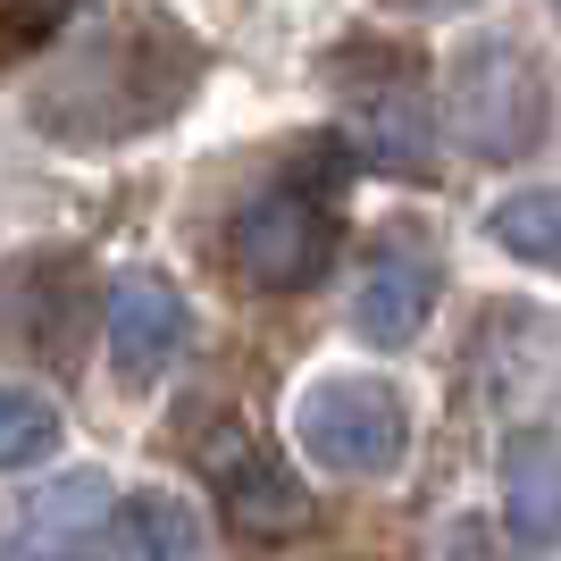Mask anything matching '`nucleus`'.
<instances>
[{"mask_svg":"<svg viewBox=\"0 0 561 561\" xmlns=\"http://www.w3.org/2000/svg\"><path fill=\"white\" fill-rule=\"evenodd\" d=\"M193 76H202V50L185 43V25L160 18V9H142V18H117L110 34H93L59 84H43L34 126L76 142L84 110H110L101 117V142H110V135H126V126H160V117L193 93Z\"/></svg>","mask_w":561,"mask_h":561,"instance_id":"obj_1","label":"nucleus"},{"mask_svg":"<svg viewBox=\"0 0 561 561\" xmlns=\"http://www.w3.org/2000/svg\"><path fill=\"white\" fill-rule=\"evenodd\" d=\"M227 260L252 294H302L328 277L335 260V202L310 176H277L260 185L243 210L227 218Z\"/></svg>","mask_w":561,"mask_h":561,"instance_id":"obj_2","label":"nucleus"},{"mask_svg":"<svg viewBox=\"0 0 561 561\" xmlns=\"http://www.w3.org/2000/svg\"><path fill=\"white\" fill-rule=\"evenodd\" d=\"M453 135H461L469 160H528L545 142V68L528 59V43L512 34H486V43H469L453 59Z\"/></svg>","mask_w":561,"mask_h":561,"instance_id":"obj_3","label":"nucleus"},{"mask_svg":"<svg viewBox=\"0 0 561 561\" xmlns=\"http://www.w3.org/2000/svg\"><path fill=\"white\" fill-rule=\"evenodd\" d=\"M294 445L319 469H335V478H386L411 453V411H402V394L386 377L335 369L294 402Z\"/></svg>","mask_w":561,"mask_h":561,"instance_id":"obj_4","label":"nucleus"},{"mask_svg":"<svg viewBox=\"0 0 561 561\" xmlns=\"http://www.w3.org/2000/svg\"><path fill=\"white\" fill-rule=\"evenodd\" d=\"M436 252H427L420 234H386L352 285V335L377 352H402L411 335L427 328V310H436Z\"/></svg>","mask_w":561,"mask_h":561,"instance_id":"obj_5","label":"nucleus"},{"mask_svg":"<svg viewBox=\"0 0 561 561\" xmlns=\"http://www.w3.org/2000/svg\"><path fill=\"white\" fill-rule=\"evenodd\" d=\"M193 335V310L185 294L160 277V268H135V277L110 285V360L126 386H151V377L176 369V352Z\"/></svg>","mask_w":561,"mask_h":561,"instance_id":"obj_6","label":"nucleus"},{"mask_svg":"<svg viewBox=\"0 0 561 561\" xmlns=\"http://www.w3.org/2000/svg\"><path fill=\"white\" fill-rule=\"evenodd\" d=\"M193 453L210 461V486H218V503L234 512V528H252V537H285V528H302V519H310V494L294 486L252 436H218V445H193Z\"/></svg>","mask_w":561,"mask_h":561,"instance_id":"obj_7","label":"nucleus"},{"mask_svg":"<svg viewBox=\"0 0 561 561\" xmlns=\"http://www.w3.org/2000/svg\"><path fill=\"white\" fill-rule=\"evenodd\" d=\"M352 142H360V160L386 168V176H427L436 160V117H427L420 84L411 76H377L352 93Z\"/></svg>","mask_w":561,"mask_h":561,"instance_id":"obj_8","label":"nucleus"},{"mask_svg":"<svg viewBox=\"0 0 561 561\" xmlns=\"http://www.w3.org/2000/svg\"><path fill=\"white\" fill-rule=\"evenodd\" d=\"M503 528L519 553L561 545V436H545V427L503 445Z\"/></svg>","mask_w":561,"mask_h":561,"instance_id":"obj_9","label":"nucleus"},{"mask_svg":"<svg viewBox=\"0 0 561 561\" xmlns=\"http://www.w3.org/2000/svg\"><path fill=\"white\" fill-rule=\"evenodd\" d=\"M110 512H117V486L101 469H68V478H50L34 503H25V545L34 561H76L93 553L110 537Z\"/></svg>","mask_w":561,"mask_h":561,"instance_id":"obj_10","label":"nucleus"},{"mask_svg":"<svg viewBox=\"0 0 561 561\" xmlns=\"http://www.w3.org/2000/svg\"><path fill=\"white\" fill-rule=\"evenodd\" d=\"M110 537L126 561H202V512H193L185 494H135V503H117L110 512Z\"/></svg>","mask_w":561,"mask_h":561,"instance_id":"obj_11","label":"nucleus"},{"mask_svg":"<svg viewBox=\"0 0 561 561\" xmlns=\"http://www.w3.org/2000/svg\"><path fill=\"white\" fill-rule=\"evenodd\" d=\"M486 234H494L512 260H528V268H553V277H561V185H537V193L494 202V210H486Z\"/></svg>","mask_w":561,"mask_h":561,"instance_id":"obj_12","label":"nucleus"},{"mask_svg":"<svg viewBox=\"0 0 561 561\" xmlns=\"http://www.w3.org/2000/svg\"><path fill=\"white\" fill-rule=\"evenodd\" d=\"M59 453V411L25 386H0V469H34Z\"/></svg>","mask_w":561,"mask_h":561,"instance_id":"obj_13","label":"nucleus"},{"mask_svg":"<svg viewBox=\"0 0 561 561\" xmlns=\"http://www.w3.org/2000/svg\"><path fill=\"white\" fill-rule=\"evenodd\" d=\"M76 9H84V0H0V59H18V50H34V43H59Z\"/></svg>","mask_w":561,"mask_h":561,"instance_id":"obj_14","label":"nucleus"},{"mask_svg":"<svg viewBox=\"0 0 561 561\" xmlns=\"http://www.w3.org/2000/svg\"><path fill=\"white\" fill-rule=\"evenodd\" d=\"M386 9H411V18H453V9H469V0H386Z\"/></svg>","mask_w":561,"mask_h":561,"instance_id":"obj_15","label":"nucleus"},{"mask_svg":"<svg viewBox=\"0 0 561 561\" xmlns=\"http://www.w3.org/2000/svg\"><path fill=\"white\" fill-rule=\"evenodd\" d=\"M0 561H9V519H0Z\"/></svg>","mask_w":561,"mask_h":561,"instance_id":"obj_16","label":"nucleus"}]
</instances>
